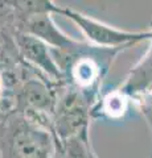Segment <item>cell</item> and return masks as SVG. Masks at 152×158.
I'll return each instance as SVG.
<instances>
[{"instance_id":"52a82bcc","label":"cell","mask_w":152,"mask_h":158,"mask_svg":"<svg viewBox=\"0 0 152 158\" xmlns=\"http://www.w3.org/2000/svg\"><path fill=\"white\" fill-rule=\"evenodd\" d=\"M127 103H128V98L124 94H122L119 90L109 94L105 96L103 102L99 104V108H95L93 113L99 111L98 116H107V117H120L124 115L127 110Z\"/></svg>"},{"instance_id":"8992f818","label":"cell","mask_w":152,"mask_h":158,"mask_svg":"<svg viewBox=\"0 0 152 158\" xmlns=\"http://www.w3.org/2000/svg\"><path fill=\"white\" fill-rule=\"evenodd\" d=\"M15 44L16 50L23 59H25L32 66L38 67L50 81L63 82L62 74L56 65L50 48L48 45L31 34L17 31L15 33Z\"/></svg>"},{"instance_id":"9c48e42d","label":"cell","mask_w":152,"mask_h":158,"mask_svg":"<svg viewBox=\"0 0 152 158\" xmlns=\"http://www.w3.org/2000/svg\"><path fill=\"white\" fill-rule=\"evenodd\" d=\"M151 25H152V23H151ZM151 31H152V27H151Z\"/></svg>"},{"instance_id":"ba28073f","label":"cell","mask_w":152,"mask_h":158,"mask_svg":"<svg viewBox=\"0 0 152 158\" xmlns=\"http://www.w3.org/2000/svg\"><path fill=\"white\" fill-rule=\"evenodd\" d=\"M3 95H4V81L2 75H0V100L3 99Z\"/></svg>"},{"instance_id":"3957f363","label":"cell","mask_w":152,"mask_h":158,"mask_svg":"<svg viewBox=\"0 0 152 158\" xmlns=\"http://www.w3.org/2000/svg\"><path fill=\"white\" fill-rule=\"evenodd\" d=\"M58 13L70 19L82 31L85 36L91 44L97 48L105 49H126L127 46L143 41L151 40L152 33L148 32H127L122 31L107 24L98 21V20L89 17L81 12H77L67 7H58Z\"/></svg>"},{"instance_id":"277c9868","label":"cell","mask_w":152,"mask_h":158,"mask_svg":"<svg viewBox=\"0 0 152 158\" xmlns=\"http://www.w3.org/2000/svg\"><path fill=\"white\" fill-rule=\"evenodd\" d=\"M50 15L52 13L41 12L17 17L16 31L31 34L54 50H67L73 48L77 41L67 37L62 31L58 29V27H56Z\"/></svg>"},{"instance_id":"5b68a950","label":"cell","mask_w":152,"mask_h":158,"mask_svg":"<svg viewBox=\"0 0 152 158\" xmlns=\"http://www.w3.org/2000/svg\"><path fill=\"white\" fill-rule=\"evenodd\" d=\"M118 90L127 98L136 99V102L141 104L148 123L152 124V37L147 54L134 69H131L124 85Z\"/></svg>"},{"instance_id":"6da1fadb","label":"cell","mask_w":152,"mask_h":158,"mask_svg":"<svg viewBox=\"0 0 152 158\" xmlns=\"http://www.w3.org/2000/svg\"><path fill=\"white\" fill-rule=\"evenodd\" d=\"M2 136L6 140V158H53L54 140L50 131L25 116L7 120Z\"/></svg>"},{"instance_id":"7a4b0ae2","label":"cell","mask_w":152,"mask_h":158,"mask_svg":"<svg viewBox=\"0 0 152 158\" xmlns=\"http://www.w3.org/2000/svg\"><path fill=\"white\" fill-rule=\"evenodd\" d=\"M89 100L80 91L70 88L57 98L52 117L54 141H66L77 137H89Z\"/></svg>"}]
</instances>
